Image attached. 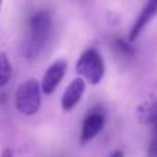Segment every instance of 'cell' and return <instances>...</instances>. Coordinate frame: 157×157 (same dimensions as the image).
I'll list each match as a JSON object with an SVG mask.
<instances>
[{
  "label": "cell",
  "mask_w": 157,
  "mask_h": 157,
  "mask_svg": "<svg viewBox=\"0 0 157 157\" xmlns=\"http://www.w3.org/2000/svg\"><path fill=\"white\" fill-rule=\"evenodd\" d=\"M51 32V15L41 10L35 13L29 19V29L22 46V52L26 58H36L46 47Z\"/></svg>",
  "instance_id": "6da1fadb"
},
{
  "label": "cell",
  "mask_w": 157,
  "mask_h": 157,
  "mask_svg": "<svg viewBox=\"0 0 157 157\" xmlns=\"http://www.w3.org/2000/svg\"><path fill=\"white\" fill-rule=\"evenodd\" d=\"M15 108L24 116H33L41 106V87L35 78L24 81L15 91Z\"/></svg>",
  "instance_id": "7a4b0ae2"
},
{
  "label": "cell",
  "mask_w": 157,
  "mask_h": 157,
  "mask_svg": "<svg viewBox=\"0 0 157 157\" xmlns=\"http://www.w3.org/2000/svg\"><path fill=\"white\" fill-rule=\"evenodd\" d=\"M76 73L88 84L97 86L105 75V63L95 48H88L80 55L76 62Z\"/></svg>",
  "instance_id": "3957f363"
},
{
  "label": "cell",
  "mask_w": 157,
  "mask_h": 157,
  "mask_svg": "<svg viewBox=\"0 0 157 157\" xmlns=\"http://www.w3.org/2000/svg\"><path fill=\"white\" fill-rule=\"evenodd\" d=\"M66 68H68V63L63 59H58L50 65V68L43 75V80L40 84L41 91L46 95H51L57 90V87L59 86L66 73Z\"/></svg>",
  "instance_id": "277c9868"
},
{
  "label": "cell",
  "mask_w": 157,
  "mask_h": 157,
  "mask_svg": "<svg viewBox=\"0 0 157 157\" xmlns=\"http://www.w3.org/2000/svg\"><path fill=\"white\" fill-rule=\"evenodd\" d=\"M103 124H105V116L101 110H91L86 116L83 121V127H81L80 134V142L81 144H87L91 139H94L98 134L102 131Z\"/></svg>",
  "instance_id": "5b68a950"
},
{
  "label": "cell",
  "mask_w": 157,
  "mask_h": 157,
  "mask_svg": "<svg viewBox=\"0 0 157 157\" xmlns=\"http://www.w3.org/2000/svg\"><path fill=\"white\" fill-rule=\"evenodd\" d=\"M157 15V0H147L146 4L144 6V8L141 10L138 18L135 19V22L132 24L128 33V41L132 43L138 39V36L141 35V32L146 28V25L152 21L153 18Z\"/></svg>",
  "instance_id": "8992f818"
},
{
  "label": "cell",
  "mask_w": 157,
  "mask_h": 157,
  "mask_svg": "<svg viewBox=\"0 0 157 157\" xmlns=\"http://www.w3.org/2000/svg\"><path fill=\"white\" fill-rule=\"evenodd\" d=\"M86 91V81L81 77H76L71 81L66 90L63 91L62 98H61V106L63 112H71L76 108V105L80 102Z\"/></svg>",
  "instance_id": "52a82bcc"
},
{
  "label": "cell",
  "mask_w": 157,
  "mask_h": 157,
  "mask_svg": "<svg viewBox=\"0 0 157 157\" xmlns=\"http://www.w3.org/2000/svg\"><path fill=\"white\" fill-rule=\"evenodd\" d=\"M136 120L142 124H149L157 127V99L144 101L136 106Z\"/></svg>",
  "instance_id": "ba28073f"
},
{
  "label": "cell",
  "mask_w": 157,
  "mask_h": 157,
  "mask_svg": "<svg viewBox=\"0 0 157 157\" xmlns=\"http://www.w3.org/2000/svg\"><path fill=\"white\" fill-rule=\"evenodd\" d=\"M11 75H13V68H11L10 59L6 52L0 51V88L10 81Z\"/></svg>",
  "instance_id": "9c48e42d"
},
{
  "label": "cell",
  "mask_w": 157,
  "mask_h": 157,
  "mask_svg": "<svg viewBox=\"0 0 157 157\" xmlns=\"http://www.w3.org/2000/svg\"><path fill=\"white\" fill-rule=\"evenodd\" d=\"M113 46H114V48L117 50V52H119L120 55H123V57H134V54H135L134 47L131 46L130 43H127V41H125L124 39H121V37L114 39Z\"/></svg>",
  "instance_id": "30bf717a"
},
{
  "label": "cell",
  "mask_w": 157,
  "mask_h": 157,
  "mask_svg": "<svg viewBox=\"0 0 157 157\" xmlns=\"http://www.w3.org/2000/svg\"><path fill=\"white\" fill-rule=\"evenodd\" d=\"M146 157H157V127H155V134L149 142Z\"/></svg>",
  "instance_id": "8fae6325"
},
{
  "label": "cell",
  "mask_w": 157,
  "mask_h": 157,
  "mask_svg": "<svg viewBox=\"0 0 157 157\" xmlns=\"http://www.w3.org/2000/svg\"><path fill=\"white\" fill-rule=\"evenodd\" d=\"M0 157H14V153L10 147H4L3 152H2V155H0Z\"/></svg>",
  "instance_id": "7c38bea8"
},
{
  "label": "cell",
  "mask_w": 157,
  "mask_h": 157,
  "mask_svg": "<svg viewBox=\"0 0 157 157\" xmlns=\"http://www.w3.org/2000/svg\"><path fill=\"white\" fill-rule=\"evenodd\" d=\"M109 157H124V153H123L121 150H114Z\"/></svg>",
  "instance_id": "4fadbf2b"
},
{
  "label": "cell",
  "mask_w": 157,
  "mask_h": 157,
  "mask_svg": "<svg viewBox=\"0 0 157 157\" xmlns=\"http://www.w3.org/2000/svg\"><path fill=\"white\" fill-rule=\"evenodd\" d=\"M2 2H3V0H0V8H2Z\"/></svg>",
  "instance_id": "5bb4252c"
}]
</instances>
